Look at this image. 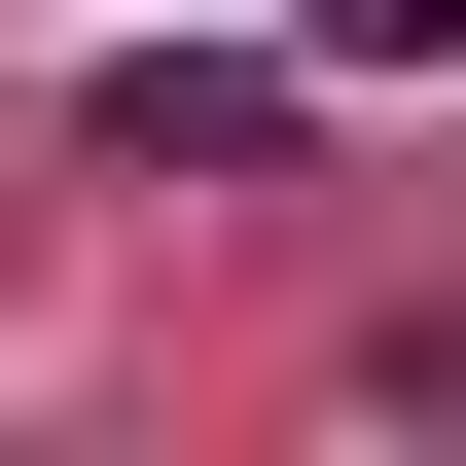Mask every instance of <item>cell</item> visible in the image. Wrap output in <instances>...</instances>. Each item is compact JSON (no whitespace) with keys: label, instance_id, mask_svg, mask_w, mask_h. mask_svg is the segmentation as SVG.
Listing matches in <instances>:
<instances>
[{"label":"cell","instance_id":"obj_1","mask_svg":"<svg viewBox=\"0 0 466 466\" xmlns=\"http://www.w3.org/2000/svg\"><path fill=\"white\" fill-rule=\"evenodd\" d=\"M251 144H288V72H179V36L108 72V179H251Z\"/></svg>","mask_w":466,"mask_h":466},{"label":"cell","instance_id":"obj_2","mask_svg":"<svg viewBox=\"0 0 466 466\" xmlns=\"http://www.w3.org/2000/svg\"><path fill=\"white\" fill-rule=\"evenodd\" d=\"M323 36H359V72H431V36H466V0H323Z\"/></svg>","mask_w":466,"mask_h":466}]
</instances>
